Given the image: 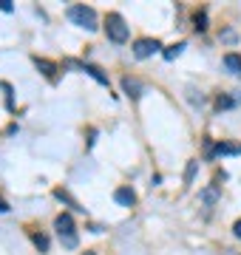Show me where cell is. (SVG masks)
Listing matches in <instances>:
<instances>
[{
  "instance_id": "obj_2",
  "label": "cell",
  "mask_w": 241,
  "mask_h": 255,
  "mask_svg": "<svg viewBox=\"0 0 241 255\" xmlns=\"http://www.w3.org/2000/svg\"><path fill=\"white\" fill-rule=\"evenodd\" d=\"M68 20L74 23V26L85 28V31H97V11L91 9V6H83V3H74V6H68Z\"/></svg>"
},
{
  "instance_id": "obj_17",
  "label": "cell",
  "mask_w": 241,
  "mask_h": 255,
  "mask_svg": "<svg viewBox=\"0 0 241 255\" xmlns=\"http://www.w3.org/2000/svg\"><path fill=\"white\" fill-rule=\"evenodd\" d=\"M233 105H236V100H230V97H219V100H216V108L219 111H227V108H233Z\"/></svg>"
},
{
  "instance_id": "obj_13",
  "label": "cell",
  "mask_w": 241,
  "mask_h": 255,
  "mask_svg": "<svg viewBox=\"0 0 241 255\" xmlns=\"http://www.w3.org/2000/svg\"><path fill=\"white\" fill-rule=\"evenodd\" d=\"M185 43H173V46H167L165 51H162V54H165V60H176L179 54H182V51H185Z\"/></svg>"
},
{
  "instance_id": "obj_10",
  "label": "cell",
  "mask_w": 241,
  "mask_h": 255,
  "mask_svg": "<svg viewBox=\"0 0 241 255\" xmlns=\"http://www.w3.org/2000/svg\"><path fill=\"white\" fill-rule=\"evenodd\" d=\"M224 68L230 74H241V54H236V51L224 54Z\"/></svg>"
},
{
  "instance_id": "obj_4",
  "label": "cell",
  "mask_w": 241,
  "mask_h": 255,
  "mask_svg": "<svg viewBox=\"0 0 241 255\" xmlns=\"http://www.w3.org/2000/svg\"><path fill=\"white\" fill-rule=\"evenodd\" d=\"M159 48H162V46H159V40H153V37H142V40L133 43V57L145 60V57H153Z\"/></svg>"
},
{
  "instance_id": "obj_19",
  "label": "cell",
  "mask_w": 241,
  "mask_h": 255,
  "mask_svg": "<svg viewBox=\"0 0 241 255\" xmlns=\"http://www.w3.org/2000/svg\"><path fill=\"white\" fill-rule=\"evenodd\" d=\"M233 236H236V238H241V219L236 221V224H233Z\"/></svg>"
},
{
  "instance_id": "obj_3",
  "label": "cell",
  "mask_w": 241,
  "mask_h": 255,
  "mask_svg": "<svg viewBox=\"0 0 241 255\" xmlns=\"http://www.w3.org/2000/svg\"><path fill=\"white\" fill-rule=\"evenodd\" d=\"M105 34H108L111 43H125V40H128V26H125L122 14L111 11V14L105 17Z\"/></svg>"
},
{
  "instance_id": "obj_14",
  "label": "cell",
  "mask_w": 241,
  "mask_h": 255,
  "mask_svg": "<svg viewBox=\"0 0 241 255\" xmlns=\"http://www.w3.org/2000/svg\"><path fill=\"white\" fill-rule=\"evenodd\" d=\"M216 199H219V187H216V184H213V187H204V190H202V201L207 204V207H210V204H216Z\"/></svg>"
},
{
  "instance_id": "obj_5",
  "label": "cell",
  "mask_w": 241,
  "mask_h": 255,
  "mask_svg": "<svg viewBox=\"0 0 241 255\" xmlns=\"http://www.w3.org/2000/svg\"><path fill=\"white\" fill-rule=\"evenodd\" d=\"M122 91L128 94L130 100H139L142 94H145V85L136 77H122Z\"/></svg>"
},
{
  "instance_id": "obj_18",
  "label": "cell",
  "mask_w": 241,
  "mask_h": 255,
  "mask_svg": "<svg viewBox=\"0 0 241 255\" xmlns=\"http://www.w3.org/2000/svg\"><path fill=\"white\" fill-rule=\"evenodd\" d=\"M14 6H11V0H0V11H11Z\"/></svg>"
},
{
  "instance_id": "obj_1",
  "label": "cell",
  "mask_w": 241,
  "mask_h": 255,
  "mask_svg": "<svg viewBox=\"0 0 241 255\" xmlns=\"http://www.w3.org/2000/svg\"><path fill=\"white\" fill-rule=\"evenodd\" d=\"M54 230H57V236H60V241H63V247L74 250V247L80 244L77 224H74V219H71V213H60V216L54 219Z\"/></svg>"
},
{
  "instance_id": "obj_9",
  "label": "cell",
  "mask_w": 241,
  "mask_h": 255,
  "mask_svg": "<svg viewBox=\"0 0 241 255\" xmlns=\"http://www.w3.org/2000/svg\"><path fill=\"white\" fill-rule=\"evenodd\" d=\"M83 71L88 74V77H94L100 85H105V88H108V74H102V68H97V65H91V63H83Z\"/></svg>"
},
{
  "instance_id": "obj_6",
  "label": "cell",
  "mask_w": 241,
  "mask_h": 255,
  "mask_svg": "<svg viewBox=\"0 0 241 255\" xmlns=\"http://www.w3.org/2000/svg\"><path fill=\"white\" fill-rule=\"evenodd\" d=\"M114 201H117L120 207H133V204H136V193L130 190V187H117V190H114Z\"/></svg>"
},
{
  "instance_id": "obj_7",
  "label": "cell",
  "mask_w": 241,
  "mask_h": 255,
  "mask_svg": "<svg viewBox=\"0 0 241 255\" xmlns=\"http://www.w3.org/2000/svg\"><path fill=\"white\" fill-rule=\"evenodd\" d=\"M216 156H239L241 153V145H236V142H219V145L213 147Z\"/></svg>"
},
{
  "instance_id": "obj_11",
  "label": "cell",
  "mask_w": 241,
  "mask_h": 255,
  "mask_svg": "<svg viewBox=\"0 0 241 255\" xmlns=\"http://www.w3.org/2000/svg\"><path fill=\"white\" fill-rule=\"evenodd\" d=\"M28 238L34 241V247H37L40 253H48V238L43 236V233H37V230H28Z\"/></svg>"
},
{
  "instance_id": "obj_15",
  "label": "cell",
  "mask_w": 241,
  "mask_h": 255,
  "mask_svg": "<svg viewBox=\"0 0 241 255\" xmlns=\"http://www.w3.org/2000/svg\"><path fill=\"white\" fill-rule=\"evenodd\" d=\"M196 167H199V162H187V167H185V184H190L193 182V176H196Z\"/></svg>"
},
{
  "instance_id": "obj_16",
  "label": "cell",
  "mask_w": 241,
  "mask_h": 255,
  "mask_svg": "<svg viewBox=\"0 0 241 255\" xmlns=\"http://www.w3.org/2000/svg\"><path fill=\"white\" fill-rule=\"evenodd\" d=\"M193 23H196V28H199V31H204V28H207V14H204V11H196Z\"/></svg>"
},
{
  "instance_id": "obj_8",
  "label": "cell",
  "mask_w": 241,
  "mask_h": 255,
  "mask_svg": "<svg viewBox=\"0 0 241 255\" xmlns=\"http://www.w3.org/2000/svg\"><path fill=\"white\" fill-rule=\"evenodd\" d=\"M34 65H37L40 71L46 74L48 80H54V77H57V65L51 63V60H46V57H34Z\"/></svg>"
},
{
  "instance_id": "obj_20",
  "label": "cell",
  "mask_w": 241,
  "mask_h": 255,
  "mask_svg": "<svg viewBox=\"0 0 241 255\" xmlns=\"http://www.w3.org/2000/svg\"><path fill=\"white\" fill-rule=\"evenodd\" d=\"M0 213H9V204H6L3 199H0Z\"/></svg>"
},
{
  "instance_id": "obj_12",
  "label": "cell",
  "mask_w": 241,
  "mask_h": 255,
  "mask_svg": "<svg viewBox=\"0 0 241 255\" xmlns=\"http://www.w3.org/2000/svg\"><path fill=\"white\" fill-rule=\"evenodd\" d=\"M54 199H57V201H63V204H68V207H74V210H85V207H80V204H77V201L71 199V196H68L63 187H57V190H54Z\"/></svg>"
},
{
  "instance_id": "obj_21",
  "label": "cell",
  "mask_w": 241,
  "mask_h": 255,
  "mask_svg": "<svg viewBox=\"0 0 241 255\" xmlns=\"http://www.w3.org/2000/svg\"><path fill=\"white\" fill-rule=\"evenodd\" d=\"M83 255H94V253H83Z\"/></svg>"
}]
</instances>
